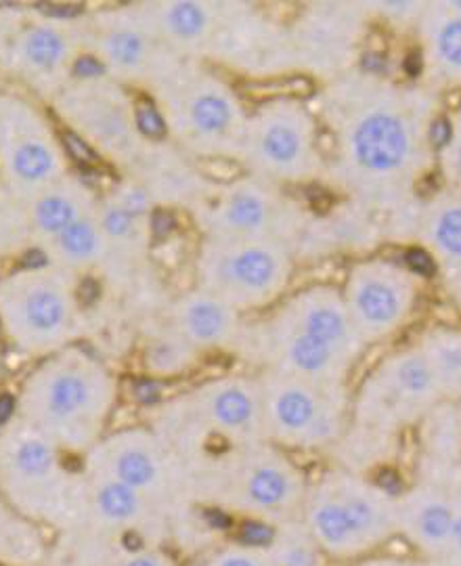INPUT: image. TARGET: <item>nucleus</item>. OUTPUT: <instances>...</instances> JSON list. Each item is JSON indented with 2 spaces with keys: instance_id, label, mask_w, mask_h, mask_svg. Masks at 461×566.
Here are the masks:
<instances>
[{
  "instance_id": "obj_8",
  "label": "nucleus",
  "mask_w": 461,
  "mask_h": 566,
  "mask_svg": "<svg viewBox=\"0 0 461 566\" xmlns=\"http://www.w3.org/2000/svg\"><path fill=\"white\" fill-rule=\"evenodd\" d=\"M296 269L294 250L277 240L200 238L193 256V285L248 315L271 311L280 303Z\"/></svg>"
},
{
  "instance_id": "obj_35",
  "label": "nucleus",
  "mask_w": 461,
  "mask_h": 566,
  "mask_svg": "<svg viewBox=\"0 0 461 566\" xmlns=\"http://www.w3.org/2000/svg\"><path fill=\"white\" fill-rule=\"evenodd\" d=\"M271 566H325V554L304 523L285 521L266 546Z\"/></svg>"
},
{
  "instance_id": "obj_42",
  "label": "nucleus",
  "mask_w": 461,
  "mask_h": 566,
  "mask_svg": "<svg viewBox=\"0 0 461 566\" xmlns=\"http://www.w3.org/2000/svg\"><path fill=\"white\" fill-rule=\"evenodd\" d=\"M122 566H177V563L168 554H164V552L149 549V552L135 554L133 558H128Z\"/></svg>"
},
{
  "instance_id": "obj_18",
  "label": "nucleus",
  "mask_w": 461,
  "mask_h": 566,
  "mask_svg": "<svg viewBox=\"0 0 461 566\" xmlns=\"http://www.w3.org/2000/svg\"><path fill=\"white\" fill-rule=\"evenodd\" d=\"M367 21L365 2L306 4L290 23L296 72L327 82L353 70Z\"/></svg>"
},
{
  "instance_id": "obj_1",
  "label": "nucleus",
  "mask_w": 461,
  "mask_h": 566,
  "mask_svg": "<svg viewBox=\"0 0 461 566\" xmlns=\"http://www.w3.org/2000/svg\"><path fill=\"white\" fill-rule=\"evenodd\" d=\"M439 91L353 67L323 82L315 112L332 147L325 179L346 200L380 217L386 235L409 231L418 185L434 170Z\"/></svg>"
},
{
  "instance_id": "obj_6",
  "label": "nucleus",
  "mask_w": 461,
  "mask_h": 566,
  "mask_svg": "<svg viewBox=\"0 0 461 566\" xmlns=\"http://www.w3.org/2000/svg\"><path fill=\"white\" fill-rule=\"evenodd\" d=\"M238 166L243 175L281 189L323 181L327 154L313 103L277 95L250 109Z\"/></svg>"
},
{
  "instance_id": "obj_12",
  "label": "nucleus",
  "mask_w": 461,
  "mask_h": 566,
  "mask_svg": "<svg viewBox=\"0 0 461 566\" xmlns=\"http://www.w3.org/2000/svg\"><path fill=\"white\" fill-rule=\"evenodd\" d=\"M74 170L67 145L39 102L0 93V185L21 203Z\"/></svg>"
},
{
  "instance_id": "obj_9",
  "label": "nucleus",
  "mask_w": 461,
  "mask_h": 566,
  "mask_svg": "<svg viewBox=\"0 0 461 566\" xmlns=\"http://www.w3.org/2000/svg\"><path fill=\"white\" fill-rule=\"evenodd\" d=\"M200 238L277 240L292 250L311 217L287 189L241 175L212 181L200 202L189 210Z\"/></svg>"
},
{
  "instance_id": "obj_19",
  "label": "nucleus",
  "mask_w": 461,
  "mask_h": 566,
  "mask_svg": "<svg viewBox=\"0 0 461 566\" xmlns=\"http://www.w3.org/2000/svg\"><path fill=\"white\" fill-rule=\"evenodd\" d=\"M86 468L91 474L133 486L151 502L168 497L181 483L185 470L164 437L145 428H128L103 437L86 453Z\"/></svg>"
},
{
  "instance_id": "obj_11",
  "label": "nucleus",
  "mask_w": 461,
  "mask_h": 566,
  "mask_svg": "<svg viewBox=\"0 0 461 566\" xmlns=\"http://www.w3.org/2000/svg\"><path fill=\"white\" fill-rule=\"evenodd\" d=\"M81 25L86 61L133 93L147 95L182 61L161 42L139 2L82 11Z\"/></svg>"
},
{
  "instance_id": "obj_32",
  "label": "nucleus",
  "mask_w": 461,
  "mask_h": 566,
  "mask_svg": "<svg viewBox=\"0 0 461 566\" xmlns=\"http://www.w3.org/2000/svg\"><path fill=\"white\" fill-rule=\"evenodd\" d=\"M200 350H196L161 319V324L156 325L147 334V343L143 348V364L151 376L168 380L191 371L200 361Z\"/></svg>"
},
{
  "instance_id": "obj_25",
  "label": "nucleus",
  "mask_w": 461,
  "mask_h": 566,
  "mask_svg": "<svg viewBox=\"0 0 461 566\" xmlns=\"http://www.w3.org/2000/svg\"><path fill=\"white\" fill-rule=\"evenodd\" d=\"M164 322L200 353L240 348L248 325L238 308L200 285H191L168 304Z\"/></svg>"
},
{
  "instance_id": "obj_2",
  "label": "nucleus",
  "mask_w": 461,
  "mask_h": 566,
  "mask_svg": "<svg viewBox=\"0 0 461 566\" xmlns=\"http://www.w3.org/2000/svg\"><path fill=\"white\" fill-rule=\"evenodd\" d=\"M116 395L109 369L74 344L44 357L25 378L15 411L61 451L88 453L103 439Z\"/></svg>"
},
{
  "instance_id": "obj_37",
  "label": "nucleus",
  "mask_w": 461,
  "mask_h": 566,
  "mask_svg": "<svg viewBox=\"0 0 461 566\" xmlns=\"http://www.w3.org/2000/svg\"><path fill=\"white\" fill-rule=\"evenodd\" d=\"M434 168L442 179V189L461 193V109L449 118L447 137L437 147Z\"/></svg>"
},
{
  "instance_id": "obj_41",
  "label": "nucleus",
  "mask_w": 461,
  "mask_h": 566,
  "mask_svg": "<svg viewBox=\"0 0 461 566\" xmlns=\"http://www.w3.org/2000/svg\"><path fill=\"white\" fill-rule=\"evenodd\" d=\"M442 565L461 566V486L458 489V500H455V518L451 526V535L442 554Z\"/></svg>"
},
{
  "instance_id": "obj_21",
  "label": "nucleus",
  "mask_w": 461,
  "mask_h": 566,
  "mask_svg": "<svg viewBox=\"0 0 461 566\" xmlns=\"http://www.w3.org/2000/svg\"><path fill=\"white\" fill-rule=\"evenodd\" d=\"M322 479L334 493L342 518L365 558L399 535L397 493L348 465L334 468Z\"/></svg>"
},
{
  "instance_id": "obj_31",
  "label": "nucleus",
  "mask_w": 461,
  "mask_h": 566,
  "mask_svg": "<svg viewBox=\"0 0 461 566\" xmlns=\"http://www.w3.org/2000/svg\"><path fill=\"white\" fill-rule=\"evenodd\" d=\"M413 344L430 367L442 399L461 401V329L453 325H430L418 334Z\"/></svg>"
},
{
  "instance_id": "obj_33",
  "label": "nucleus",
  "mask_w": 461,
  "mask_h": 566,
  "mask_svg": "<svg viewBox=\"0 0 461 566\" xmlns=\"http://www.w3.org/2000/svg\"><path fill=\"white\" fill-rule=\"evenodd\" d=\"M421 451L426 460L461 465L460 409L442 399L420 420Z\"/></svg>"
},
{
  "instance_id": "obj_43",
  "label": "nucleus",
  "mask_w": 461,
  "mask_h": 566,
  "mask_svg": "<svg viewBox=\"0 0 461 566\" xmlns=\"http://www.w3.org/2000/svg\"><path fill=\"white\" fill-rule=\"evenodd\" d=\"M357 566H421V560H409V558H397V556H371Z\"/></svg>"
},
{
  "instance_id": "obj_23",
  "label": "nucleus",
  "mask_w": 461,
  "mask_h": 566,
  "mask_svg": "<svg viewBox=\"0 0 461 566\" xmlns=\"http://www.w3.org/2000/svg\"><path fill=\"white\" fill-rule=\"evenodd\" d=\"M461 483L420 481L397 495L399 537L420 554V560H441L455 518Z\"/></svg>"
},
{
  "instance_id": "obj_39",
  "label": "nucleus",
  "mask_w": 461,
  "mask_h": 566,
  "mask_svg": "<svg viewBox=\"0 0 461 566\" xmlns=\"http://www.w3.org/2000/svg\"><path fill=\"white\" fill-rule=\"evenodd\" d=\"M23 526L18 525L11 514L0 504V554L2 556H20L23 552L32 549V537Z\"/></svg>"
},
{
  "instance_id": "obj_36",
  "label": "nucleus",
  "mask_w": 461,
  "mask_h": 566,
  "mask_svg": "<svg viewBox=\"0 0 461 566\" xmlns=\"http://www.w3.org/2000/svg\"><path fill=\"white\" fill-rule=\"evenodd\" d=\"M32 248L25 208L0 185V261L18 259Z\"/></svg>"
},
{
  "instance_id": "obj_40",
  "label": "nucleus",
  "mask_w": 461,
  "mask_h": 566,
  "mask_svg": "<svg viewBox=\"0 0 461 566\" xmlns=\"http://www.w3.org/2000/svg\"><path fill=\"white\" fill-rule=\"evenodd\" d=\"M208 566H271L266 549L256 546H238L221 549Z\"/></svg>"
},
{
  "instance_id": "obj_27",
  "label": "nucleus",
  "mask_w": 461,
  "mask_h": 566,
  "mask_svg": "<svg viewBox=\"0 0 461 566\" xmlns=\"http://www.w3.org/2000/svg\"><path fill=\"white\" fill-rule=\"evenodd\" d=\"M420 49V70L423 84L441 88H461V15L447 0L423 4L416 25Z\"/></svg>"
},
{
  "instance_id": "obj_20",
  "label": "nucleus",
  "mask_w": 461,
  "mask_h": 566,
  "mask_svg": "<svg viewBox=\"0 0 461 566\" xmlns=\"http://www.w3.org/2000/svg\"><path fill=\"white\" fill-rule=\"evenodd\" d=\"M185 420L222 446H256L266 441L259 378L221 376L198 386L182 403Z\"/></svg>"
},
{
  "instance_id": "obj_26",
  "label": "nucleus",
  "mask_w": 461,
  "mask_h": 566,
  "mask_svg": "<svg viewBox=\"0 0 461 566\" xmlns=\"http://www.w3.org/2000/svg\"><path fill=\"white\" fill-rule=\"evenodd\" d=\"M413 242L430 259L451 298L461 306V193L439 189L420 198Z\"/></svg>"
},
{
  "instance_id": "obj_10",
  "label": "nucleus",
  "mask_w": 461,
  "mask_h": 566,
  "mask_svg": "<svg viewBox=\"0 0 461 566\" xmlns=\"http://www.w3.org/2000/svg\"><path fill=\"white\" fill-rule=\"evenodd\" d=\"M259 385L269 443L317 451L338 446L348 432V385H317L275 369H264Z\"/></svg>"
},
{
  "instance_id": "obj_30",
  "label": "nucleus",
  "mask_w": 461,
  "mask_h": 566,
  "mask_svg": "<svg viewBox=\"0 0 461 566\" xmlns=\"http://www.w3.org/2000/svg\"><path fill=\"white\" fill-rule=\"evenodd\" d=\"M46 263L57 264L84 277L103 266L116 263L112 242L101 224L97 212L78 224L63 231L55 240L36 250Z\"/></svg>"
},
{
  "instance_id": "obj_14",
  "label": "nucleus",
  "mask_w": 461,
  "mask_h": 566,
  "mask_svg": "<svg viewBox=\"0 0 461 566\" xmlns=\"http://www.w3.org/2000/svg\"><path fill=\"white\" fill-rule=\"evenodd\" d=\"M423 282L420 269L395 256L367 254L348 264L342 296L367 348L390 340L413 319Z\"/></svg>"
},
{
  "instance_id": "obj_38",
  "label": "nucleus",
  "mask_w": 461,
  "mask_h": 566,
  "mask_svg": "<svg viewBox=\"0 0 461 566\" xmlns=\"http://www.w3.org/2000/svg\"><path fill=\"white\" fill-rule=\"evenodd\" d=\"M423 4L426 2H420V0H381V2H365V9H367L369 20L376 18L381 23L390 25L392 30L416 32Z\"/></svg>"
},
{
  "instance_id": "obj_34",
  "label": "nucleus",
  "mask_w": 461,
  "mask_h": 566,
  "mask_svg": "<svg viewBox=\"0 0 461 566\" xmlns=\"http://www.w3.org/2000/svg\"><path fill=\"white\" fill-rule=\"evenodd\" d=\"M88 483L93 506L103 521L116 526H130L137 525L149 514L151 500L133 486L101 474H91Z\"/></svg>"
},
{
  "instance_id": "obj_16",
  "label": "nucleus",
  "mask_w": 461,
  "mask_h": 566,
  "mask_svg": "<svg viewBox=\"0 0 461 566\" xmlns=\"http://www.w3.org/2000/svg\"><path fill=\"white\" fill-rule=\"evenodd\" d=\"M252 81L280 78L296 72L290 23L252 2L217 0V15L203 61Z\"/></svg>"
},
{
  "instance_id": "obj_7",
  "label": "nucleus",
  "mask_w": 461,
  "mask_h": 566,
  "mask_svg": "<svg viewBox=\"0 0 461 566\" xmlns=\"http://www.w3.org/2000/svg\"><path fill=\"white\" fill-rule=\"evenodd\" d=\"M61 124L99 160L130 175L154 137L145 130L130 88L99 70L78 72L49 105Z\"/></svg>"
},
{
  "instance_id": "obj_28",
  "label": "nucleus",
  "mask_w": 461,
  "mask_h": 566,
  "mask_svg": "<svg viewBox=\"0 0 461 566\" xmlns=\"http://www.w3.org/2000/svg\"><path fill=\"white\" fill-rule=\"evenodd\" d=\"M99 200L97 187L86 181V177H82L76 170L46 187L34 200L23 203L30 224L32 248L39 250L70 227L93 217L99 208Z\"/></svg>"
},
{
  "instance_id": "obj_17",
  "label": "nucleus",
  "mask_w": 461,
  "mask_h": 566,
  "mask_svg": "<svg viewBox=\"0 0 461 566\" xmlns=\"http://www.w3.org/2000/svg\"><path fill=\"white\" fill-rule=\"evenodd\" d=\"M0 485L32 514L57 510L74 491L60 447L15 413L0 428Z\"/></svg>"
},
{
  "instance_id": "obj_24",
  "label": "nucleus",
  "mask_w": 461,
  "mask_h": 566,
  "mask_svg": "<svg viewBox=\"0 0 461 566\" xmlns=\"http://www.w3.org/2000/svg\"><path fill=\"white\" fill-rule=\"evenodd\" d=\"M158 203L143 182L121 175L101 193L97 217L112 242L116 263L137 264L147 256L154 238V217Z\"/></svg>"
},
{
  "instance_id": "obj_46",
  "label": "nucleus",
  "mask_w": 461,
  "mask_h": 566,
  "mask_svg": "<svg viewBox=\"0 0 461 566\" xmlns=\"http://www.w3.org/2000/svg\"><path fill=\"white\" fill-rule=\"evenodd\" d=\"M0 93H2V91H0Z\"/></svg>"
},
{
  "instance_id": "obj_13",
  "label": "nucleus",
  "mask_w": 461,
  "mask_h": 566,
  "mask_svg": "<svg viewBox=\"0 0 461 566\" xmlns=\"http://www.w3.org/2000/svg\"><path fill=\"white\" fill-rule=\"evenodd\" d=\"M227 506L254 516H290L304 504L306 479L280 447H227L206 470Z\"/></svg>"
},
{
  "instance_id": "obj_44",
  "label": "nucleus",
  "mask_w": 461,
  "mask_h": 566,
  "mask_svg": "<svg viewBox=\"0 0 461 566\" xmlns=\"http://www.w3.org/2000/svg\"><path fill=\"white\" fill-rule=\"evenodd\" d=\"M421 566H447L439 563V560H421Z\"/></svg>"
},
{
  "instance_id": "obj_29",
  "label": "nucleus",
  "mask_w": 461,
  "mask_h": 566,
  "mask_svg": "<svg viewBox=\"0 0 461 566\" xmlns=\"http://www.w3.org/2000/svg\"><path fill=\"white\" fill-rule=\"evenodd\" d=\"M161 42L185 61H203L217 15V0L139 2Z\"/></svg>"
},
{
  "instance_id": "obj_4",
  "label": "nucleus",
  "mask_w": 461,
  "mask_h": 566,
  "mask_svg": "<svg viewBox=\"0 0 461 566\" xmlns=\"http://www.w3.org/2000/svg\"><path fill=\"white\" fill-rule=\"evenodd\" d=\"M86 327L82 277L57 264H21L0 275V332L34 357L74 346Z\"/></svg>"
},
{
  "instance_id": "obj_22",
  "label": "nucleus",
  "mask_w": 461,
  "mask_h": 566,
  "mask_svg": "<svg viewBox=\"0 0 461 566\" xmlns=\"http://www.w3.org/2000/svg\"><path fill=\"white\" fill-rule=\"evenodd\" d=\"M273 311H277L281 317L298 325L317 340L338 350L353 365L359 364L367 350L348 315L340 285L308 283L292 294H285L273 306Z\"/></svg>"
},
{
  "instance_id": "obj_15",
  "label": "nucleus",
  "mask_w": 461,
  "mask_h": 566,
  "mask_svg": "<svg viewBox=\"0 0 461 566\" xmlns=\"http://www.w3.org/2000/svg\"><path fill=\"white\" fill-rule=\"evenodd\" d=\"M442 401L439 385L416 344L388 353L363 380L353 399L350 418L367 434L390 437L421 418Z\"/></svg>"
},
{
  "instance_id": "obj_3",
  "label": "nucleus",
  "mask_w": 461,
  "mask_h": 566,
  "mask_svg": "<svg viewBox=\"0 0 461 566\" xmlns=\"http://www.w3.org/2000/svg\"><path fill=\"white\" fill-rule=\"evenodd\" d=\"M147 95L166 142L185 156L238 164L250 109L217 67L179 61Z\"/></svg>"
},
{
  "instance_id": "obj_45",
  "label": "nucleus",
  "mask_w": 461,
  "mask_h": 566,
  "mask_svg": "<svg viewBox=\"0 0 461 566\" xmlns=\"http://www.w3.org/2000/svg\"><path fill=\"white\" fill-rule=\"evenodd\" d=\"M458 409H460V434H461V401H458Z\"/></svg>"
},
{
  "instance_id": "obj_5",
  "label": "nucleus",
  "mask_w": 461,
  "mask_h": 566,
  "mask_svg": "<svg viewBox=\"0 0 461 566\" xmlns=\"http://www.w3.org/2000/svg\"><path fill=\"white\" fill-rule=\"evenodd\" d=\"M86 61L81 13L36 4H0V76L34 102H51Z\"/></svg>"
}]
</instances>
